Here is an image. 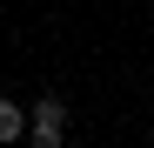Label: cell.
Wrapping results in <instances>:
<instances>
[{"label": "cell", "mask_w": 154, "mask_h": 148, "mask_svg": "<svg viewBox=\"0 0 154 148\" xmlns=\"http://www.w3.org/2000/svg\"><path fill=\"white\" fill-rule=\"evenodd\" d=\"M27 121H34V128H67V101H60V94H40V101L27 108Z\"/></svg>", "instance_id": "1"}, {"label": "cell", "mask_w": 154, "mask_h": 148, "mask_svg": "<svg viewBox=\"0 0 154 148\" xmlns=\"http://www.w3.org/2000/svg\"><path fill=\"white\" fill-rule=\"evenodd\" d=\"M7 141H27V108L20 101H0V148Z\"/></svg>", "instance_id": "2"}, {"label": "cell", "mask_w": 154, "mask_h": 148, "mask_svg": "<svg viewBox=\"0 0 154 148\" xmlns=\"http://www.w3.org/2000/svg\"><path fill=\"white\" fill-rule=\"evenodd\" d=\"M27 148H67V128H34L27 121Z\"/></svg>", "instance_id": "3"}]
</instances>
